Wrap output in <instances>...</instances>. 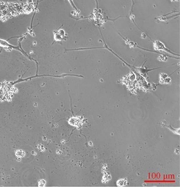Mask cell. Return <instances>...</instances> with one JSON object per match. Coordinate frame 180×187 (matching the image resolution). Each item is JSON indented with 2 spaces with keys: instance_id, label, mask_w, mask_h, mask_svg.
I'll list each match as a JSON object with an SVG mask.
<instances>
[]
</instances>
